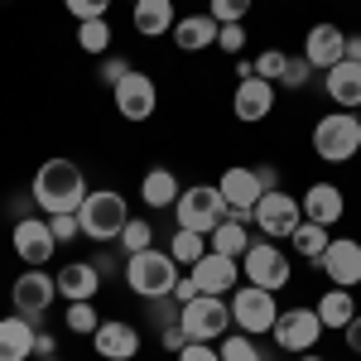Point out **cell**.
<instances>
[{"label": "cell", "instance_id": "6da1fadb", "mask_svg": "<svg viewBox=\"0 0 361 361\" xmlns=\"http://www.w3.org/2000/svg\"><path fill=\"white\" fill-rule=\"evenodd\" d=\"M29 193H34V202H39L49 217H54V212H78L82 197H87V178L73 159H49V164H39Z\"/></svg>", "mask_w": 361, "mask_h": 361}, {"label": "cell", "instance_id": "7a4b0ae2", "mask_svg": "<svg viewBox=\"0 0 361 361\" xmlns=\"http://www.w3.org/2000/svg\"><path fill=\"white\" fill-rule=\"evenodd\" d=\"M121 279L130 284V294H140L145 304L149 299H169V289L178 284V260L159 246L135 250V255H126V275Z\"/></svg>", "mask_w": 361, "mask_h": 361}, {"label": "cell", "instance_id": "3957f363", "mask_svg": "<svg viewBox=\"0 0 361 361\" xmlns=\"http://www.w3.org/2000/svg\"><path fill=\"white\" fill-rule=\"evenodd\" d=\"M78 222H82V236L106 246V241H121V231L130 222V207H126V197L116 188H87L82 207H78Z\"/></svg>", "mask_w": 361, "mask_h": 361}, {"label": "cell", "instance_id": "277c9868", "mask_svg": "<svg viewBox=\"0 0 361 361\" xmlns=\"http://www.w3.org/2000/svg\"><path fill=\"white\" fill-rule=\"evenodd\" d=\"M226 197L217 183H193V188H183L178 202H173V222L183 226V231H197V236H212L217 226L226 222Z\"/></svg>", "mask_w": 361, "mask_h": 361}, {"label": "cell", "instance_id": "5b68a950", "mask_svg": "<svg viewBox=\"0 0 361 361\" xmlns=\"http://www.w3.org/2000/svg\"><path fill=\"white\" fill-rule=\"evenodd\" d=\"M313 149L328 164H347L361 154V116L357 111H328L313 126Z\"/></svg>", "mask_w": 361, "mask_h": 361}, {"label": "cell", "instance_id": "8992f818", "mask_svg": "<svg viewBox=\"0 0 361 361\" xmlns=\"http://www.w3.org/2000/svg\"><path fill=\"white\" fill-rule=\"evenodd\" d=\"M178 323H183V333L193 337V342H222L231 333V299H222V294H197L193 304H183Z\"/></svg>", "mask_w": 361, "mask_h": 361}, {"label": "cell", "instance_id": "52a82bcc", "mask_svg": "<svg viewBox=\"0 0 361 361\" xmlns=\"http://www.w3.org/2000/svg\"><path fill=\"white\" fill-rule=\"evenodd\" d=\"M275 318H279V299L270 289H260V284H236L231 289V323L241 333H250V337L270 333Z\"/></svg>", "mask_w": 361, "mask_h": 361}, {"label": "cell", "instance_id": "ba28073f", "mask_svg": "<svg viewBox=\"0 0 361 361\" xmlns=\"http://www.w3.org/2000/svg\"><path fill=\"white\" fill-rule=\"evenodd\" d=\"M250 222L260 226L270 241H279V236L289 241V236L299 231V222H304V202L294 193H284V188H270V193L255 202V217H250Z\"/></svg>", "mask_w": 361, "mask_h": 361}, {"label": "cell", "instance_id": "9c48e42d", "mask_svg": "<svg viewBox=\"0 0 361 361\" xmlns=\"http://www.w3.org/2000/svg\"><path fill=\"white\" fill-rule=\"evenodd\" d=\"M241 270H246V284H260V289H284L294 270H289V260H284V250L275 241H250V250L241 255Z\"/></svg>", "mask_w": 361, "mask_h": 361}, {"label": "cell", "instance_id": "30bf717a", "mask_svg": "<svg viewBox=\"0 0 361 361\" xmlns=\"http://www.w3.org/2000/svg\"><path fill=\"white\" fill-rule=\"evenodd\" d=\"M279 352H294V357H304L313 352V342L323 337V318L313 313V308H284L275 318V328H270Z\"/></svg>", "mask_w": 361, "mask_h": 361}, {"label": "cell", "instance_id": "8fae6325", "mask_svg": "<svg viewBox=\"0 0 361 361\" xmlns=\"http://www.w3.org/2000/svg\"><path fill=\"white\" fill-rule=\"evenodd\" d=\"M217 188H222V197H226V217H236V222H250L255 217V202L265 197V188H260V178H255V164H231L217 178Z\"/></svg>", "mask_w": 361, "mask_h": 361}, {"label": "cell", "instance_id": "7c38bea8", "mask_svg": "<svg viewBox=\"0 0 361 361\" xmlns=\"http://www.w3.org/2000/svg\"><path fill=\"white\" fill-rule=\"evenodd\" d=\"M111 97H116V111L126 116V121H149L154 106H159V87H154V78H145L140 68H130L111 87Z\"/></svg>", "mask_w": 361, "mask_h": 361}, {"label": "cell", "instance_id": "4fadbf2b", "mask_svg": "<svg viewBox=\"0 0 361 361\" xmlns=\"http://www.w3.org/2000/svg\"><path fill=\"white\" fill-rule=\"evenodd\" d=\"M54 294H58V279H49L44 270H34L29 265L25 275L10 284V299H15V313H25V318H44V308H54Z\"/></svg>", "mask_w": 361, "mask_h": 361}, {"label": "cell", "instance_id": "5bb4252c", "mask_svg": "<svg viewBox=\"0 0 361 361\" xmlns=\"http://www.w3.org/2000/svg\"><path fill=\"white\" fill-rule=\"evenodd\" d=\"M318 270L333 279L337 289L361 284V241H352V236H333L328 250H323V260H318Z\"/></svg>", "mask_w": 361, "mask_h": 361}, {"label": "cell", "instance_id": "9a60e30c", "mask_svg": "<svg viewBox=\"0 0 361 361\" xmlns=\"http://www.w3.org/2000/svg\"><path fill=\"white\" fill-rule=\"evenodd\" d=\"M54 226H49V217H20L15 222V255L25 260V265H44V260H54Z\"/></svg>", "mask_w": 361, "mask_h": 361}, {"label": "cell", "instance_id": "2e32d148", "mask_svg": "<svg viewBox=\"0 0 361 361\" xmlns=\"http://www.w3.org/2000/svg\"><path fill=\"white\" fill-rule=\"evenodd\" d=\"M193 284L202 294H231L236 284H241V260H231V255H217V250H207L202 260H197L193 270Z\"/></svg>", "mask_w": 361, "mask_h": 361}, {"label": "cell", "instance_id": "e0dca14e", "mask_svg": "<svg viewBox=\"0 0 361 361\" xmlns=\"http://www.w3.org/2000/svg\"><path fill=\"white\" fill-rule=\"evenodd\" d=\"M231 111H236V121H246V126L265 121V116L275 111V82H265V78H241V82H236V97H231Z\"/></svg>", "mask_w": 361, "mask_h": 361}, {"label": "cell", "instance_id": "ac0fdd59", "mask_svg": "<svg viewBox=\"0 0 361 361\" xmlns=\"http://www.w3.org/2000/svg\"><path fill=\"white\" fill-rule=\"evenodd\" d=\"M323 92H328V102L342 106V111H361V63L342 58L337 68H328L323 73Z\"/></svg>", "mask_w": 361, "mask_h": 361}, {"label": "cell", "instance_id": "d6986e66", "mask_svg": "<svg viewBox=\"0 0 361 361\" xmlns=\"http://www.w3.org/2000/svg\"><path fill=\"white\" fill-rule=\"evenodd\" d=\"M92 347H97V357H106V361H135L140 337H135L130 323H121V318H102V328L92 333Z\"/></svg>", "mask_w": 361, "mask_h": 361}, {"label": "cell", "instance_id": "ffe728a7", "mask_svg": "<svg viewBox=\"0 0 361 361\" xmlns=\"http://www.w3.org/2000/svg\"><path fill=\"white\" fill-rule=\"evenodd\" d=\"M304 58L313 63V68H337L342 58H347V34L337 25H313L308 29V39H304Z\"/></svg>", "mask_w": 361, "mask_h": 361}, {"label": "cell", "instance_id": "44dd1931", "mask_svg": "<svg viewBox=\"0 0 361 361\" xmlns=\"http://www.w3.org/2000/svg\"><path fill=\"white\" fill-rule=\"evenodd\" d=\"M34 337H39L34 318H25V313L0 318V361H29L34 357Z\"/></svg>", "mask_w": 361, "mask_h": 361}, {"label": "cell", "instance_id": "7402d4cb", "mask_svg": "<svg viewBox=\"0 0 361 361\" xmlns=\"http://www.w3.org/2000/svg\"><path fill=\"white\" fill-rule=\"evenodd\" d=\"M299 202H304V222H323L328 231H333V226L342 222V212H347V197H342L337 183H313Z\"/></svg>", "mask_w": 361, "mask_h": 361}, {"label": "cell", "instance_id": "603a6c76", "mask_svg": "<svg viewBox=\"0 0 361 361\" xmlns=\"http://www.w3.org/2000/svg\"><path fill=\"white\" fill-rule=\"evenodd\" d=\"M54 279H58V299H68V304H78V299H97V289H102V275H97L92 260H68Z\"/></svg>", "mask_w": 361, "mask_h": 361}, {"label": "cell", "instance_id": "cb8c5ba5", "mask_svg": "<svg viewBox=\"0 0 361 361\" xmlns=\"http://www.w3.org/2000/svg\"><path fill=\"white\" fill-rule=\"evenodd\" d=\"M130 25H135L145 39L173 34V25H178V15H173V0H135V5H130Z\"/></svg>", "mask_w": 361, "mask_h": 361}, {"label": "cell", "instance_id": "d4e9b609", "mask_svg": "<svg viewBox=\"0 0 361 361\" xmlns=\"http://www.w3.org/2000/svg\"><path fill=\"white\" fill-rule=\"evenodd\" d=\"M217 34H222V25H217L212 15H178V25H173V44H178L183 54H197V49H212Z\"/></svg>", "mask_w": 361, "mask_h": 361}, {"label": "cell", "instance_id": "484cf974", "mask_svg": "<svg viewBox=\"0 0 361 361\" xmlns=\"http://www.w3.org/2000/svg\"><path fill=\"white\" fill-rule=\"evenodd\" d=\"M178 193H183V188H178V173H173V169H149V173H145V178H140V197H145V207H154V212H164V207H173V202H178Z\"/></svg>", "mask_w": 361, "mask_h": 361}, {"label": "cell", "instance_id": "4316f807", "mask_svg": "<svg viewBox=\"0 0 361 361\" xmlns=\"http://www.w3.org/2000/svg\"><path fill=\"white\" fill-rule=\"evenodd\" d=\"M313 313L323 318V328H337V333H342V328L357 318V299H352V289H337L333 284V289H323V299L313 304Z\"/></svg>", "mask_w": 361, "mask_h": 361}, {"label": "cell", "instance_id": "83f0119b", "mask_svg": "<svg viewBox=\"0 0 361 361\" xmlns=\"http://www.w3.org/2000/svg\"><path fill=\"white\" fill-rule=\"evenodd\" d=\"M250 222H236V217H226L212 236H207V250H217V255H231V260H241L250 250V236H246Z\"/></svg>", "mask_w": 361, "mask_h": 361}, {"label": "cell", "instance_id": "f1b7e54d", "mask_svg": "<svg viewBox=\"0 0 361 361\" xmlns=\"http://www.w3.org/2000/svg\"><path fill=\"white\" fill-rule=\"evenodd\" d=\"M328 241H333V236H328V226H323V222H299V231L289 236V246H294V255H299V260H313V265L323 260V250H328Z\"/></svg>", "mask_w": 361, "mask_h": 361}, {"label": "cell", "instance_id": "f546056e", "mask_svg": "<svg viewBox=\"0 0 361 361\" xmlns=\"http://www.w3.org/2000/svg\"><path fill=\"white\" fill-rule=\"evenodd\" d=\"M169 255H173L178 265H188V270H193L197 260L207 255V236H197V231H183V226H178V231L169 236Z\"/></svg>", "mask_w": 361, "mask_h": 361}, {"label": "cell", "instance_id": "4dcf8cb0", "mask_svg": "<svg viewBox=\"0 0 361 361\" xmlns=\"http://www.w3.org/2000/svg\"><path fill=\"white\" fill-rule=\"evenodd\" d=\"M63 328L78 337H92L97 328H102V318H97V299H78V304L63 308Z\"/></svg>", "mask_w": 361, "mask_h": 361}, {"label": "cell", "instance_id": "1f68e13d", "mask_svg": "<svg viewBox=\"0 0 361 361\" xmlns=\"http://www.w3.org/2000/svg\"><path fill=\"white\" fill-rule=\"evenodd\" d=\"M78 49L92 58H106V49H111V25L106 20H82L78 25Z\"/></svg>", "mask_w": 361, "mask_h": 361}, {"label": "cell", "instance_id": "d6a6232c", "mask_svg": "<svg viewBox=\"0 0 361 361\" xmlns=\"http://www.w3.org/2000/svg\"><path fill=\"white\" fill-rule=\"evenodd\" d=\"M149 246H154V222L130 217L126 231H121V255H135V250H149Z\"/></svg>", "mask_w": 361, "mask_h": 361}, {"label": "cell", "instance_id": "836d02e7", "mask_svg": "<svg viewBox=\"0 0 361 361\" xmlns=\"http://www.w3.org/2000/svg\"><path fill=\"white\" fill-rule=\"evenodd\" d=\"M217 352H222V361H265V357H260V347L250 342V333L222 337V342H217Z\"/></svg>", "mask_w": 361, "mask_h": 361}, {"label": "cell", "instance_id": "e575fe53", "mask_svg": "<svg viewBox=\"0 0 361 361\" xmlns=\"http://www.w3.org/2000/svg\"><path fill=\"white\" fill-rule=\"evenodd\" d=\"M207 15H212L217 25H246L250 0H207Z\"/></svg>", "mask_w": 361, "mask_h": 361}, {"label": "cell", "instance_id": "d590c367", "mask_svg": "<svg viewBox=\"0 0 361 361\" xmlns=\"http://www.w3.org/2000/svg\"><path fill=\"white\" fill-rule=\"evenodd\" d=\"M308 78H313V63H308L304 54H289L284 58V78H279V87H308Z\"/></svg>", "mask_w": 361, "mask_h": 361}, {"label": "cell", "instance_id": "8d00e7d4", "mask_svg": "<svg viewBox=\"0 0 361 361\" xmlns=\"http://www.w3.org/2000/svg\"><path fill=\"white\" fill-rule=\"evenodd\" d=\"M284 58H289V54H279V49H265V54L255 58V78H265V82H275V87H279V78H284Z\"/></svg>", "mask_w": 361, "mask_h": 361}, {"label": "cell", "instance_id": "74e56055", "mask_svg": "<svg viewBox=\"0 0 361 361\" xmlns=\"http://www.w3.org/2000/svg\"><path fill=\"white\" fill-rule=\"evenodd\" d=\"M68 5V15L82 25V20H106V10H111V0H63Z\"/></svg>", "mask_w": 361, "mask_h": 361}, {"label": "cell", "instance_id": "f35d334b", "mask_svg": "<svg viewBox=\"0 0 361 361\" xmlns=\"http://www.w3.org/2000/svg\"><path fill=\"white\" fill-rule=\"evenodd\" d=\"M49 226H54V241H58V246L82 236V222H78V212H54V217H49Z\"/></svg>", "mask_w": 361, "mask_h": 361}, {"label": "cell", "instance_id": "ab89813d", "mask_svg": "<svg viewBox=\"0 0 361 361\" xmlns=\"http://www.w3.org/2000/svg\"><path fill=\"white\" fill-rule=\"evenodd\" d=\"M188 342H193V337L183 333V323H169V328H159V347H164V352H173V357H178Z\"/></svg>", "mask_w": 361, "mask_h": 361}, {"label": "cell", "instance_id": "60d3db41", "mask_svg": "<svg viewBox=\"0 0 361 361\" xmlns=\"http://www.w3.org/2000/svg\"><path fill=\"white\" fill-rule=\"evenodd\" d=\"M178 313H183V304H173V299H149V318H154L159 328L178 323Z\"/></svg>", "mask_w": 361, "mask_h": 361}, {"label": "cell", "instance_id": "b9f144b4", "mask_svg": "<svg viewBox=\"0 0 361 361\" xmlns=\"http://www.w3.org/2000/svg\"><path fill=\"white\" fill-rule=\"evenodd\" d=\"M217 49H222V54H241V49H246V29H241V25H222Z\"/></svg>", "mask_w": 361, "mask_h": 361}, {"label": "cell", "instance_id": "7bdbcfd3", "mask_svg": "<svg viewBox=\"0 0 361 361\" xmlns=\"http://www.w3.org/2000/svg\"><path fill=\"white\" fill-rule=\"evenodd\" d=\"M92 265H97V275L111 279V275H126V255H111V250H102V255H92Z\"/></svg>", "mask_w": 361, "mask_h": 361}, {"label": "cell", "instance_id": "ee69618b", "mask_svg": "<svg viewBox=\"0 0 361 361\" xmlns=\"http://www.w3.org/2000/svg\"><path fill=\"white\" fill-rule=\"evenodd\" d=\"M178 361H222V352H217L212 342H188V347L178 352Z\"/></svg>", "mask_w": 361, "mask_h": 361}, {"label": "cell", "instance_id": "f6af8a7d", "mask_svg": "<svg viewBox=\"0 0 361 361\" xmlns=\"http://www.w3.org/2000/svg\"><path fill=\"white\" fill-rule=\"evenodd\" d=\"M197 294H202V289L193 284V275H178V284L169 289V299H173V304H193Z\"/></svg>", "mask_w": 361, "mask_h": 361}, {"label": "cell", "instance_id": "bcb514c9", "mask_svg": "<svg viewBox=\"0 0 361 361\" xmlns=\"http://www.w3.org/2000/svg\"><path fill=\"white\" fill-rule=\"evenodd\" d=\"M126 73H130V63H126V58H106V63H102V82H106V87H116Z\"/></svg>", "mask_w": 361, "mask_h": 361}, {"label": "cell", "instance_id": "7dc6e473", "mask_svg": "<svg viewBox=\"0 0 361 361\" xmlns=\"http://www.w3.org/2000/svg\"><path fill=\"white\" fill-rule=\"evenodd\" d=\"M44 357H58V337L39 328V337H34V361H44Z\"/></svg>", "mask_w": 361, "mask_h": 361}, {"label": "cell", "instance_id": "c3c4849f", "mask_svg": "<svg viewBox=\"0 0 361 361\" xmlns=\"http://www.w3.org/2000/svg\"><path fill=\"white\" fill-rule=\"evenodd\" d=\"M255 178H260V188H265V193L279 188V169L275 164H255Z\"/></svg>", "mask_w": 361, "mask_h": 361}, {"label": "cell", "instance_id": "681fc988", "mask_svg": "<svg viewBox=\"0 0 361 361\" xmlns=\"http://www.w3.org/2000/svg\"><path fill=\"white\" fill-rule=\"evenodd\" d=\"M342 333H347V347H352V352L361 357V313L352 318V323H347V328H342Z\"/></svg>", "mask_w": 361, "mask_h": 361}, {"label": "cell", "instance_id": "f907efd6", "mask_svg": "<svg viewBox=\"0 0 361 361\" xmlns=\"http://www.w3.org/2000/svg\"><path fill=\"white\" fill-rule=\"evenodd\" d=\"M347 58L361 63V34H347Z\"/></svg>", "mask_w": 361, "mask_h": 361}, {"label": "cell", "instance_id": "816d5d0a", "mask_svg": "<svg viewBox=\"0 0 361 361\" xmlns=\"http://www.w3.org/2000/svg\"><path fill=\"white\" fill-rule=\"evenodd\" d=\"M299 361H328V357H318V352H304V357H299Z\"/></svg>", "mask_w": 361, "mask_h": 361}, {"label": "cell", "instance_id": "f5cc1de1", "mask_svg": "<svg viewBox=\"0 0 361 361\" xmlns=\"http://www.w3.org/2000/svg\"><path fill=\"white\" fill-rule=\"evenodd\" d=\"M44 361H63V357H44Z\"/></svg>", "mask_w": 361, "mask_h": 361}]
</instances>
